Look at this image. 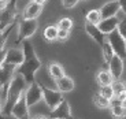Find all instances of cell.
Returning a JSON list of instances; mask_svg holds the SVG:
<instances>
[{
	"label": "cell",
	"mask_w": 126,
	"mask_h": 119,
	"mask_svg": "<svg viewBox=\"0 0 126 119\" xmlns=\"http://www.w3.org/2000/svg\"><path fill=\"white\" fill-rule=\"evenodd\" d=\"M21 47H22V51H23V62L18 66L16 73L22 75L29 85L33 81H36L34 77H36V73L41 69V60L37 56L33 44L29 40L22 41Z\"/></svg>",
	"instance_id": "6da1fadb"
},
{
	"label": "cell",
	"mask_w": 126,
	"mask_h": 119,
	"mask_svg": "<svg viewBox=\"0 0 126 119\" xmlns=\"http://www.w3.org/2000/svg\"><path fill=\"white\" fill-rule=\"evenodd\" d=\"M26 88H28V82L25 81V78L19 73H15L14 77L11 78V81L8 82L6 103H4L3 108H1L4 116H11V110H13L14 104L18 101L19 97L25 93Z\"/></svg>",
	"instance_id": "7a4b0ae2"
},
{
	"label": "cell",
	"mask_w": 126,
	"mask_h": 119,
	"mask_svg": "<svg viewBox=\"0 0 126 119\" xmlns=\"http://www.w3.org/2000/svg\"><path fill=\"white\" fill-rule=\"evenodd\" d=\"M16 44H21L22 41L29 40L38 29L37 19H26L21 18L16 22Z\"/></svg>",
	"instance_id": "3957f363"
},
{
	"label": "cell",
	"mask_w": 126,
	"mask_h": 119,
	"mask_svg": "<svg viewBox=\"0 0 126 119\" xmlns=\"http://www.w3.org/2000/svg\"><path fill=\"white\" fill-rule=\"evenodd\" d=\"M106 40L111 45L114 53L125 60L126 59V40L118 33V30H114V31H111L110 34H107Z\"/></svg>",
	"instance_id": "277c9868"
},
{
	"label": "cell",
	"mask_w": 126,
	"mask_h": 119,
	"mask_svg": "<svg viewBox=\"0 0 126 119\" xmlns=\"http://www.w3.org/2000/svg\"><path fill=\"white\" fill-rule=\"evenodd\" d=\"M41 90H43V100H44V103L47 104V107L49 110H54L55 107H58L64 100L63 99V93L59 90L51 89L48 86H41Z\"/></svg>",
	"instance_id": "5b68a950"
},
{
	"label": "cell",
	"mask_w": 126,
	"mask_h": 119,
	"mask_svg": "<svg viewBox=\"0 0 126 119\" xmlns=\"http://www.w3.org/2000/svg\"><path fill=\"white\" fill-rule=\"evenodd\" d=\"M25 100H26V104L28 107H32L37 104L38 101L43 100V90H41V85L38 84L37 81H33L32 84L28 85V88H26L25 93Z\"/></svg>",
	"instance_id": "8992f818"
},
{
	"label": "cell",
	"mask_w": 126,
	"mask_h": 119,
	"mask_svg": "<svg viewBox=\"0 0 126 119\" xmlns=\"http://www.w3.org/2000/svg\"><path fill=\"white\" fill-rule=\"evenodd\" d=\"M23 62V51L22 47H10L7 48L6 55H4L3 63H7V64H13V66H18Z\"/></svg>",
	"instance_id": "52a82bcc"
},
{
	"label": "cell",
	"mask_w": 126,
	"mask_h": 119,
	"mask_svg": "<svg viewBox=\"0 0 126 119\" xmlns=\"http://www.w3.org/2000/svg\"><path fill=\"white\" fill-rule=\"evenodd\" d=\"M11 116L15 119H30V114H29V107L26 104L25 96H21L15 104H14L13 110H11Z\"/></svg>",
	"instance_id": "ba28073f"
},
{
	"label": "cell",
	"mask_w": 126,
	"mask_h": 119,
	"mask_svg": "<svg viewBox=\"0 0 126 119\" xmlns=\"http://www.w3.org/2000/svg\"><path fill=\"white\" fill-rule=\"evenodd\" d=\"M49 116L52 119H74L71 115V108H70V104L67 100H63L58 107L51 110Z\"/></svg>",
	"instance_id": "9c48e42d"
},
{
	"label": "cell",
	"mask_w": 126,
	"mask_h": 119,
	"mask_svg": "<svg viewBox=\"0 0 126 119\" xmlns=\"http://www.w3.org/2000/svg\"><path fill=\"white\" fill-rule=\"evenodd\" d=\"M41 13H43V6L33 1V0H29L26 6L23 7L21 15H22V18L26 19H37Z\"/></svg>",
	"instance_id": "30bf717a"
},
{
	"label": "cell",
	"mask_w": 126,
	"mask_h": 119,
	"mask_svg": "<svg viewBox=\"0 0 126 119\" xmlns=\"http://www.w3.org/2000/svg\"><path fill=\"white\" fill-rule=\"evenodd\" d=\"M100 11V15L101 19L104 18H111V16H117L121 11V7H119V1L118 0H110L107 3H104L103 6L99 8Z\"/></svg>",
	"instance_id": "8fae6325"
},
{
	"label": "cell",
	"mask_w": 126,
	"mask_h": 119,
	"mask_svg": "<svg viewBox=\"0 0 126 119\" xmlns=\"http://www.w3.org/2000/svg\"><path fill=\"white\" fill-rule=\"evenodd\" d=\"M85 31H86V34L89 36V37L92 38V40L96 43V44H99L101 47L103 45V43L106 41V34H103L100 31V29H99L97 25H93V23H89L85 21Z\"/></svg>",
	"instance_id": "7c38bea8"
},
{
	"label": "cell",
	"mask_w": 126,
	"mask_h": 119,
	"mask_svg": "<svg viewBox=\"0 0 126 119\" xmlns=\"http://www.w3.org/2000/svg\"><path fill=\"white\" fill-rule=\"evenodd\" d=\"M16 73V66L13 64H7V63H1L0 64V88L4 85H8L14 74Z\"/></svg>",
	"instance_id": "4fadbf2b"
},
{
	"label": "cell",
	"mask_w": 126,
	"mask_h": 119,
	"mask_svg": "<svg viewBox=\"0 0 126 119\" xmlns=\"http://www.w3.org/2000/svg\"><path fill=\"white\" fill-rule=\"evenodd\" d=\"M108 71L112 75L114 79H119L123 73V59L122 58L114 55V58L108 63Z\"/></svg>",
	"instance_id": "5bb4252c"
},
{
	"label": "cell",
	"mask_w": 126,
	"mask_h": 119,
	"mask_svg": "<svg viewBox=\"0 0 126 119\" xmlns=\"http://www.w3.org/2000/svg\"><path fill=\"white\" fill-rule=\"evenodd\" d=\"M118 22H119V18L118 16H111V18H104L99 22V29L103 34H110L111 31L117 30L118 28Z\"/></svg>",
	"instance_id": "9a60e30c"
},
{
	"label": "cell",
	"mask_w": 126,
	"mask_h": 119,
	"mask_svg": "<svg viewBox=\"0 0 126 119\" xmlns=\"http://www.w3.org/2000/svg\"><path fill=\"white\" fill-rule=\"evenodd\" d=\"M56 88L62 93H69L74 89V81H73V78H70L64 74L62 78L56 79Z\"/></svg>",
	"instance_id": "2e32d148"
},
{
	"label": "cell",
	"mask_w": 126,
	"mask_h": 119,
	"mask_svg": "<svg viewBox=\"0 0 126 119\" xmlns=\"http://www.w3.org/2000/svg\"><path fill=\"white\" fill-rule=\"evenodd\" d=\"M48 73H49L51 78H54L55 81L59 78H62L63 75H64V69L60 66L59 63H51L49 66H48Z\"/></svg>",
	"instance_id": "e0dca14e"
},
{
	"label": "cell",
	"mask_w": 126,
	"mask_h": 119,
	"mask_svg": "<svg viewBox=\"0 0 126 119\" xmlns=\"http://www.w3.org/2000/svg\"><path fill=\"white\" fill-rule=\"evenodd\" d=\"M96 79H97V82H99L100 86H104V85H111V84H112V81H114L112 75L110 74L108 70H101V71H99Z\"/></svg>",
	"instance_id": "ac0fdd59"
},
{
	"label": "cell",
	"mask_w": 126,
	"mask_h": 119,
	"mask_svg": "<svg viewBox=\"0 0 126 119\" xmlns=\"http://www.w3.org/2000/svg\"><path fill=\"white\" fill-rule=\"evenodd\" d=\"M58 31H59V28H58L56 25H48L47 28L44 29V38L47 41H49V43L56 41Z\"/></svg>",
	"instance_id": "d6986e66"
},
{
	"label": "cell",
	"mask_w": 126,
	"mask_h": 119,
	"mask_svg": "<svg viewBox=\"0 0 126 119\" xmlns=\"http://www.w3.org/2000/svg\"><path fill=\"white\" fill-rule=\"evenodd\" d=\"M92 100H93V104L97 107V108H110V100L106 99L104 96H101L100 93L93 94Z\"/></svg>",
	"instance_id": "ffe728a7"
},
{
	"label": "cell",
	"mask_w": 126,
	"mask_h": 119,
	"mask_svg": "<svg viewBox=\"0 0 126 119\" xmlns=\"http://www.w3.org/2000/svg\"><path fill=\"white\" fill-rule=\"evenodd\" d=\"M101 53H103L104 62L107 63V64L110 63V60L114 58V55H115V53H114V51H112V48H111V45L108 44V41H107V40L104 41L103 45H101Z\"/></svg>",
	"instance_id": "44dd1931"
},
{
	"label": "cell",
	"mask_w": 126,
	"mask_h": 119,
	"mask_svg": "<svg viewBox=\"0 0 126 119\" xmlns=\"http://www.w3.org/2000/svg\"><path fill=\"white\" fill-rule=\"evenodd\" d=\"M86 22L89 23H93V25H99V22L101 21V15H100V11L97 8H93L91 11H88L86 14Z\"/></svg>",
	"instance_id": "7402d4cb"
},
{
	"label": "cell",
	"mask_w": 126,
	"mask_h": 119,
	"mask_svg": "<svg viewBox=\"0 0 126 119\" xmlns=\"http://www.w3.org/2000/svg\"><path fill=\"white\" fill-rule=\"evenodd\" d=\"M110 110H111V115L117 119L126 116V105L125 104H122V105H112V107H110Z\"/></svg>",
	"instance_id": "603a6c76"
},
{
	"label": "cell",
	"mask_w": 126,
	"mask_h": 119,
	"mask_svg": "<svg viewBox=\"0 0 126 119\" xmlns=\"http://www.w3.org/2000/svg\"><path fill=\"white\" fill-rule=\"evenodd\" d=\"M73 25H74V22H73V19L69 18V16H63V18H60L59 21H58V23H56L58 28L64 29V30H71Z\"/></svg>",
	"instance_id": "cb8c5ba5"
},
{
	"label": "cell",
	"mask_w": 126,
	"mask_h": 119,
	"mask_svg": "<svg viewBox=\"0 0 126 119\" xmlns=\"http://www.w3.org/2000/svg\"><path fill=\"white\" fill-rule=\"evenodd\" d=\"M99 93H100L101 96H104L106 99H108V100H111V99L115 96V92H114V89H112L111 85H104V86H100Z\"/></svg>",
	"instance_id": "d4e9b609"
},
{
	"label": "cell",
	"mask_w": 126,
	"mask_h": 119,
	"mask_svg": "<svg viewBox=\"0 0 126 119\" xmlns=\"http://www.w3.org/2000/svg\"><path fill=\"white\" fill-rule=\"evenodd\" d=\"M118 18H119V16H118ZM117 30H118V33H119V34L126 40V15H125V14H122V16L119 18V22H118Z\"/></svg>",
	"instance_id": "484cf974"
},
{
	"label": "cell",
	"mask_w": 126,
	"mask_h": 119,
	"mask_svg": "<svg viewBox=\"0 0 126 119\" xmlns=\"http://www.w3.org/2000/svg\"><path fill=\"white\" fill-rule=\"evenodd\" d=\"M111 86H112L115 94L119 93V92H122V90H126V82L125 81H121V78L119 79H114L112 84H111Z\"/></svg>",
	"instance_id": "4316f807"
},
{
	"label": "cell",
	"mask_w": 126,
	"mask_h": 119,
	"mask_svg": "<svg viewBox=\"0 0 126 119\" xmlns=\"http://www.w3.org/2000/svg\"><path fill=\"white\" fill-rule=\"evenodd\" d=\"M69 37H70V30L59 29V31H58V38H56V41H60V43H63V41H66Z\"/></svg>",
	"instance_id": "83f0119b"
},
{
	"label": "cell",
	"mask_w": 126,
	"mask_h": 119,
	"mask_svg": "<svg viewBox=\"0 0 126 119\" xmlns=\"http://www.w3.org/2000/svg\"><path fill=\"white\" fill-rule=\"evenodd\" d=\"M78 3H79V0H62V6L64 7V8H67V10L74 8Z\"/></svg>",
	"instance_id": "f1b7e54d"
},
{
	"label": "cell",
	"mask_w": 126,
	"mask_h": 119,
	"mask_svg": "<svg viewBox=\"0 0 126 119\" xmlns=\"http://www.w3.org/2000/svg\"><path fill=\"white\" fill-rule=\"evenodd\" d=\"M115 96H117L118 99H119V100L123 103V104L126 103V90H122V92H119V93H117Z\"/></svg>",
	"instance_id": "f546056e"
},
{
	"label": "cell",
	"mask_w": 126,
	"mask_h": 119,
	"mask_svg": "<svg viewBox=\"0 0 126 119\" xmlns=\"http://www.w3.org/2000/svg\"><path fill=\"white\" fill-rule=\"evenodd\" d=\"M6 51H7V47H6V45H1V47H0V64L3 63L4 55H6Z\"/></svg>",
	"instance_id": "4dcf8cb0"
},
{
	"label": "cell",
	"mask_w": 126,
	"mask_h": 119,
	"mask_svg": "<svg viewBox=\"0 0 126 119\" xmlns=\"http://www.w3.org/2000/svg\"><path fill=\"white\" fill-rule=\"evenodd\" d=\"M118 1H119V7H121L122 14H125V15H126V0H118Z\"/></svg>",
	"instance_id": "1f68e13d"
},
{
	"label": "cell",
	"mask_w": 126,
	"mask_h": 119,
	"mask_svg": "<svg viewBox=\"0 0 126 119\" xmlns=\"http://www.w3.org/2000/svg\"><path fill=\"white\" fill-rule=\"evenodd\" d=\"M10 0H0V8H3V7H6L7 4H8Z\"/></svg>",
	"instance_id": "d6a6232c"
},
{
	"label": "cell",
	"mask_w": 126,
	"mask_h": 119,
	"mask_svg": "<svg viewBox=\"0 0 126 119\" xmlns=\"http://www.w3.org/2000/svg\"><path fill=\"white\" fill-rule=\"evenodd\" d=\"M33 1H36V3H38V4H41V6H44L45 3H47L48 0H33Z\"/></svg>",
	"instance_id": "836d02e7"
},
{
	"label": "cell",
	"mask_w": 126,
	"mask_h": 119,
	"mask_svg": "<svg viewBox=\"0 0 126 119\" xmlns=\"http://www.w3.org/2000/svg\"><path fill=\"white\" fill-rule=\"evenodd\" d=\"M33 119H48L47 116H44V115H37V116H34Z\"/></svg>",
	"instance_id": "e575fe53"
},
{
	"label": "cell",
	"mask_w": 126,
	"mask_h": 119,
	"mask_svg": "<svg viewBox=\"0 0 126 119\" xmlns=\"http://www.w3.org/2000/svg\"><path fill=\"white\" fill-rule=\"evenodd\" d=\"M0 119H4V115H3V111H1V101H0Z\"/></svg>",
	"instance_id": "d590c367"
},
{
	"label": "cell",
	"mask_w": 126,
	"mask_h": 119,
	"mask_svg": "<svg viewBox=\"0 0 126 119\" xmlns=\"http://www.w3.org/2000/svg\"><path fill=\"white\" fill-rule=\"evenodd\" d=\"M79 1H81V0H79Z\"/></svg>",
	"instance_id": "8d00e7d4"
}]
</instances>
